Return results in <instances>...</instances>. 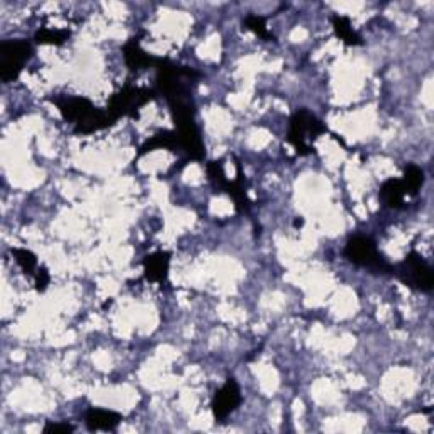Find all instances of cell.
<instances>
[{
	"label": "cell",
	"instance_id": "17",
	"mask_svg": "<svg viewBox=\"0 0 434 434\" xmlns=\"http://www.w3.org/2000/svg\"><path fill=\"white\" fill-rule=\"evenodd\" d=\"M11 253L16 258L17 265L23 268V272L26 273V275H33V277L36 275V272H38L36 255L24 248H14V250H11Z\"/></svg>",
	"mask_w": 434,
	"mask_h": 434
},
{
	"label": "cell",
	"instance_id": "22",
	"mask_svg": "<svg viewBox=\"0 0 434 434\" xmlns=\"http://www.w3.org/2000/svg\"><path fill=\"white\" fill-rule=\"evenodd\" d=\"M34 282H36V290L38 292H45L48 289V285H50V273L45 267L38 268L36 275H34Z\"/></svg>",
	"mask_w": 434,
	"mask_h": 434
},
{
	"label": "cell",
	"instance_id": "13",
	"mask_svg": "<svg viewBox=\"0 0 434 434\" xmlns=\"http://www.w3.org/2000/svg\"><path fill=\"white\" fill-rule=\"evenodd\" d=\"M406 189H404L402 182L397 179H390L384 182L380 187V199L390 209H401L406 201Z\"/></svg>",
	"mask_w": 434,
	"mask_h": 434
},
{
	"label": "cell",
	"instance_id": "8",
	"mask_svg": "<svg viewBox=\"0 0 434 434\" xmlns=\"http://www.w3.org/2000/svg\"><path fill=\"white\" fill-rule=\"evenodd\" d=\"M123 55L126 60V65L131 72H141L148 70V68H155L156 67V60L151 55H148L145 50H143L140 45V39L131 38L128 43H126L123 48Z\"/></svg>",
	"mask_w": 434,
	"mask_h": 434
},
{
	"label": "cell",
	"instance_id": "9",
	"mask_svg": "<svg viewBox=\"0 0 434 434\" xmlns=\"http://www.w3.org/2000/svg\"><path fill=\"white\" fill-rule=\"evenodd\" d=\"M143 268H145L146 280L163 284L168 279V270H170V253L155 251V253L148 255L143 262Z\"/></svg>",
	"mask_w": 434,
	"mask_h": 434
},
{
	"label": "cell",
	"instance_id": "21",
	"mask_svg": "<svg viewBox=\"0 0 434 434\" xmlns=\"http://www.w3.org/2000/svg\"><path fill=\"white\" fill-rule=\"evenodd\" d=\"M75 431V428L68 423H48L45 428H43V433L45 434H70Z\"/></svg>",
	"mask_w": 434,
	"mask_h": 434
},
{
	"label": "cell",
	"instance_id": "23",
	"mask_svg": "<svg viewBox=\"0 0 434 434\" xmlns=\"http://www.w3.org/2000/svg\"><path fill=\"white\" fill-rule=\"evenodd\" d=\"M295 228H301V226L304 224V219H295Z\"/></svg>",
	"mask_w": 434,
	"mask_h": 434
},
{
	"label": "cell",
	"instance_id": "12",
	"mask_svg": "<svg viewBox=\"0 0 434 434\" xmlns=\"http://www.w3.org/2000/svg\"><path fill=\"white\" fill-rule=\"evenodd\" d=\"M172 150L177 151L180 150V143H179V136H177L175 129L173 131H160L156 133L155 136H151L150 140H146L143 143V146L140 148V156L150 153V151L155 150Z\"/></svg>",
	"mask_w": 434,
	"mask_h": 434
},
{
	"label": "cell",
	"instance_id": "1",
	"mask_svg": "<svg viewBox=\"0 0 434 434\" xmlns=\"http://www.w3.org/2000/svg\"><path fill=\"white\" fill-rule=\"evenodd\" d=\"M328 129L321 123L316 116H312L309 111L301 108L294 112L290 117V128L287 141L294 146L295 153L299 156H307L314 153L312 141L318 140L321 134H324Z\"/></svg>",
	"mask_w": 434,
	"mask_h": 434
},
{
	"label": "cell",
	"instance_id": "5",
	"mask_svg": "<svg viewBox=\"0 0 434 434\" xmlns=\"http://www.w3.org/2000/svg\"><path fill=\"white\" fill-rule=\"evenodd\" d=\"M345 256L351 263L358 265V267L370 268L372 272L389 273L392 272V265L384 258L377 250L375 243L367 236H353L346 243Z\"/></svg>",
	"mask_w": 434,
	"mask_h": 434
},
{
	"label": "cell",
	"instance_id": "7",
	"mask_svg": "<svg viewBox=\"0 0 434 434\" xmlns=\"http://www.w3.org/2000/svg\"><path fill=\"white\" fill-rule=\"evenodd\" d=\"M53 102L58 106L63 119L73 124L82 123V121L87 119V117H89L95 111V108H97L92 102L89 101V99H85V97L53 99Z\"/></svg>",
	"mask_w": 434,
	"mask_h": 434
},
{
	"label": "cell",
	"instance_id": "11",
	"mask_svg": "<svg viewBox=\"0 0 434 434\" xmlns=\"http://www.w3.org/2000/svg\"><path fill=\"white\" fill-rule=\"evenodd\" d=\"M116 123L117 119L107 111V108H95L87 119L75 124L73 131L77 134H94L97 131H104V129L111 128V126H114Z\"/></svg>",
	"mask_w": 434,
	"mask_h": 434
},
{
	"label": "cell",
	"instance_id": "19",
	"mask_svg": "<svg viewBox=\"0 0 434 434\" xmlns=\"http://www.w3.org/2000/svg\"><path fill=\"white\" fill-rule=\"evenodd\" d=\"M207 175H209V180L214 184V187L219 192H224L226 185H228V179L224 175V168L221 162H211L207 165Z\"/></svg>",
	"mask_w": 434,
	"mask_h": 434
},
{
	"label": "cell",
	"instance_id": "18",
	"mask_svg": "<svg viewBox=\"0 0 434 434\" xmlns=\"http://www.w3.org/2000/svg\"><path fill=\"white\" fill-rule=\"evenodd\" d=\"M70 38V33L68 31H53V29H39L34 36V41L38 45H55L60 46L63 45L65 41H68Z\"/></svg>",
	"mask_w": 434,
	"mask_h": 434
},
{
	"label": "cell",
	"instance_id": "10",
	"mask_svg": "<svg viewBox=\"0 0 434 434\" xmlns=\"http://www.w3.org/2000/svg\"><path fill=\"white\" fill-rule=\"evenodd\" d=\"M121 421V414L114 411L90 409L85 414V426L89 431H114Z\"/></svg>",
	"mask_w": 434,
	"mask_h": 434
},
{
	"label": "cell",
	"instance_id": "15",
	"mask_svg": "<svg viewBox=\"0 0 434 434\" xmlns=\"http://www.w3.org/2000/svg\"><path fill=\"white\" fill-rule=\"evenodd\" d=\"M404 189H406L407 197H414L418 195L421 187L424 184V172L416 165H407L404 170V179L401 180Z\"/></svg>",
	"mask_w": 434,
	"mask_h": 434
},
{
	"label": "cell",
	"instance_id": "6",
	"mask_svg": "<svg viewBox=\"0 0 434 434\" xmlns=\"http://www.w3.org/2000/svg\"><path fill=\"white\" fill-rule=\"evenodd\" d=\"M241 404V390L240 385L234 379H228V382L216 392L214 401H212V412L217 421H224L231 412L238 409Z\"/></svg>",
	"mask_w": 434,
	"mask_h": 434
},
{
	"label": "cell",
	"instance_id": "4",
	"mask_svg": "<svg viewBox=\"0 0 434 434\" xmlns=\"http://www.w3.org/2000/svg\"><path fill=\"white\" fill-rule=\"evenodd\" d=\"M34 53L31 43L24 39H7L0 43V80L9 82L16 80L23 72L26 62L31 60Z\"/></svg>",
	"mask_w": 434,
	"mask_h": 434
},
{
	"label": "cell",
	"instance_id": "14",
	"mask_svg": "<svg viewBox=\"0 0 434 434\" xmlns=\"http://www.w3.org/2000/svg\"><path fill=\"white\" fill-rule=\"evenodd\" d=\"M333 28H334V33H336V36L340 38L341 41L345 43V45H348V46L363 45L362 38H360V34L353 29V26H351L348 17L334 16L333 17Z\"/></svg>",
	"mask_w": 434,
	"mask_h": 434
},
{
	"label": "cell",
	"instance_id": "3",
	"mask_svg": "<svg viewBox=\"0 0 434 434\" xmlns=\"http://www.w3.org/2000/svg\"><path fill=\"white\" fill-rule=\"evenodd\" d=\"M156 90L143 89V87L126 85L119 92H116L108 101L107 111L116 117L117 121L121 117H138L141 107H145L148 102L155 101Z\"/></svg>",
	"mask_w": 434,
	"mask_h": 434
},
{
	"label": "cell",
	"instance_id": "2",
	"mask_svg": "<svg viewBox=\"0 0 434 434\" xmlns=\"http://www.w3.org/2000/svg\"><path fill=\"white\" fill-rule=\"evenodd\" d=\"M392 272L399 277L406 287L421 290V292H431L434 287V272L424 262L423 256L416 251H411L406 260L392 268Z\"/></svg>",
	"mask_w": 434,
	"mask_h": 434
},
{
	"label": "cell",
	"instance_id": "20",
	"mask_svg": "<svg viewBox=\"0 0 434 434\" xmlns=\"http://www.w3.org/2000/svg\"><path fill=\"white\" fill-rule=\"evenodd\" d=\"M243 24L246 26V29H250V31L258 34L260 38L273 39V34L268 33V29H267V21H265V17L262 16H248Z\"/></svg>",
	"mask_w": 434,
	"mask_h": 434
},
{
	"label": "cell",
	"instance_id": "16",
	"mask_svg": "<svg viewBox=\"0 0 434 434\" xmlns=\"http://www.w3.org/2000/svg\"><path fill=\"white\" fill-rule=\"evenodd\" d=\"M224 192L231 195V199L234 201V206H236L238 211H240V212H248L250 211L251 202H250L248 195H246V192H245V187L241 185V175L238 180H233V182L228 180V185H226Z\"/></svg>",
	"mask_w": 434,
	"mask_h": 434
}]
</instances>
